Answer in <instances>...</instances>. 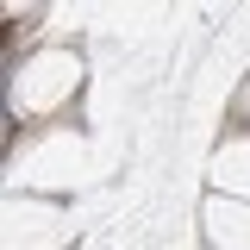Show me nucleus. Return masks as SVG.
Segmentation results:
<instances>
[{
    "instance_id": "3",
    "label": "nucleus",
    "mask_w": 250,
    "mask_h": 250,
    "mask_svg": "<svg viewBox=\"0 0 250 250\" xmlns=\"http://www.w3.org/2000/svg\"><path fill=\"white\" fill-rule=\"evenodd\" d=\"M213 182L231 188V200H250V131H231V144L213 156Z\"/></svg>"
},
{
    "instance_id": "1",
    "label": "nucleus",
    "mask_w": 250,
    "mask_h": 250,
    "mask_svg": "<svg viewBox=\"0 0 250 250\" xmlns=\"http://www.w3.org/2000/svg\"><path fill=\"white\" fill-rule=\"evenodd\" d=\"M31 88H19V106L25 113H44V106H57L69 94L82 88V62L69 57V50H44V57H31Z\"/></svg>"
},
{
    "instance_id": "2",
    "label": "nucleus",
    "mask_w": 250,
    "mask_h": 250,
    "mask_svg": "<svg viewBox=\"0 0 250 250\" xmlns=\"http://www.w3.org/2000/svg\"><path fill=\"white\" fill-rule=\"evenodd\" d=\"M207 244L250 250V200H207Z\"/></svg>"
}]
</instances>
